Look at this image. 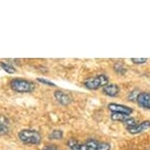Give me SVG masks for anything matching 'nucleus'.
<instances>
[{"instance_id":"nucleus-6","label":"nucleus","mask_w":150,"mask_h":150,"mask_svg":"<svg viewBox=\"0 0 150 150\" xmlns=\"http://www.w3.org/2000/svg\"><path fill=\"white\" fill-rule=\"evenodd\" d=\"M150 129V121H144V122H140L138 123L137 126L132 127V128L127 129L128 132L132 134H141V132H144L146 131H148Z\"/></svg>"},{"instance_id":"nucleus-7","label":"nucleus","mask_w":150,"mask_h":150,"mask_svg":"<svg viewBox=\"0 0 150 150\" xmlns=\"http://www.w3.org/2000/svg\"><path fill=\"white\" fill-rule=\"evenodd\" d=\"M137 102L142 108L150 109V93L140 92L137 97Z\"/></svg>"},{"instance_id":"nucleus-11","label":"nucleus","mask_w":150,"mask_h":150,"mask_svg":"<svg viewBox=\"0 0 150 150\" xmlns=\"http://www.w3.org/2000/svg\"><path fill=\"white\" fill-rule=\"evenodd\" d=\"M132 116L126 115V114H122V113H112L111 114V119L113 121L116 122H121V123H125L127 120H129Z\"/></svg>"},{"instance_id":"nucleus-14","label":"nucleus","mask_w":150,"mask_h":150,"mask_svg":"<svg viewBox=\"0 0 150 150\" xmlns=\"http://www.w3.org/2000/svg\"><path fill=\"white\" fill-rule=\"evenodd\" d=\"M137 124H138L137 120H135V119H134V118H132V117H131V118L129 119V120H127V121L124 123V125L126 126V128H127V129L132 128V127L137 126Z\"/></svg>"},{"instance_id":"nucleus-3","label":"nucleus","mask_w":150,"mask_h":150,"mask_svg":"<svg viewBox=\"0 0 150 150\" xmlns=\"http://www.w3.org/2000/svg\"><path fill=\"white\" fill-rule=\"evenodd\" d=\"M109 83V79L106 75H98L93 78H89L84 81V86L88 89L96 90L100 87H103Z\"/></svg>"},{"instance_id":"nucleus-16","label":"nucleus","mask_w":150,"mask_h":150,"mask_svg":"<svg viewBox=\"0 0 150 150\" xmlns=\"http://www.w3.org/2000/svg\"><path fill=\"white\" fill-rule=\"evenodd\" d=\"M38 81H39V83H41L47 84V86H56L55 83H51V81H49L47 80H44V79H38Z\"/></svg>"},{"instance_id":"nucleus-4","label":"nucleus","mask_w":150,"mask_h":150,"mask_svg":"<svg viewBox=\"0 0 150 150\" xmlns=\"http://www.w3.org/2000/svg\"><path fill=\"white\" fill-rule=\"evenodd\" d=\"M86 150H111V145L107 142L95 139H87L84 141Z\"/></svg>"},{"instance_id":"nucleus-15","label":"nucleus","mask_w":150,"mask_h":150,"mask_svg":"<svg viewBox=\"0 0 150 150\" xmlns=\"http://www.w3.org/2000/svg\"><path fill=\"white\" fill-rule=\"evenodd\" d=\"M114 70L117 72L118 74H120V75H124L125 73H126V68H125L122 64H116L114 66Z\"/></svg>"},{"instance_id":"nucleus-2","label":"nucleus","mask_w":150,"mask_h":150,"mask_svg":"<svg viewBox=\"0 0 150 150\" xmlns=\"http://www.w3.org/2000/svg\"><path fill=\"white\" fill-rule=\"evenodd\" d=\"M19 139L26 144H39L41 137L38 132L33 129H23L18 134Z\"/></svg>"},{"instance_id":"nucleus-18","label":"nucleus","mask_w":150,"mask_h":150,"mask_svg":"<svg viewBox=\"0 0 150 150\" xmlns=\"http://www.w3.org/2000/svg\"><path fill=\"white\" fill-rule=\"evenodd\" d=\"M43 150H58L55 146H46L44 147Z\"/></svg>"},{"instance_id":"nucleus-1","label":"nucleus","mask_w":150,"mask_h":150,"mask_svg":"<svg viewBox=\"0 0 150 150\" xmlns=\"http://www.w3.org/2000/svg\"><path fill=\"white\" fill-rule=\"evenodd\" d=\"M11 88L17 92L29 93L33 92L35 89V84L32 81L24 80V79H14L11 81Z\"/></svg>"},{"instance_id":"nucleus-8","label":"nucleus","mask_w":150,"mask_h":150,"mask_svg":"<svg viewBox=\"0 0 150 150\" xmlns=\"http://www.w3.org/2000/svg\"><path fill=\"white\" fill-rule=\"evenodd\" d=\"M102 91L104 94L111 96V97H115L120 92V88H119L118 84L116 83H108L102 88Z\"/></svg>"},{"instance_id":"nucleus-5","label":"nucleus","mask_w":150,"mask_h":150,"mask_svg":"<svg viewBox=\"0 0 150 150\" xmlns=\"http://www.w3.org/2000/svg\"><path fill=\"white\" fill-rule=\"evenodd\" d=\"M108 108L112 113H122V114H126L129 116L132 113V109L131 107L126 105H121V104H117V103H110L108 105Z\"/></svg>"},{"instance_id":"nucleus-10","label":"nucleus","mask_w":150,"mask_h":150,"mask_svg":"<svg viewBox=\"0 0 150 150\" xmlns=\"http://www.w3.org/2000/svg\"><path fill=\"white\" fill-rule=\"evenodd\" d=\"M10 129L9 121L5 117H0V135H4L8 134Z\"/></svg>"},{"instance_id":"nucleus-17","label":"nucleus","mask_w":150,"mask_h":150,"mask_svg":"<svg viewBox=\"0 0 150 150\" xmlns=\"http://www.w3.org/2000/svg\"><path fill=\"white\" fill-rule=\"evenodd\" d=\"M147 59L145 58H142V59H135V58H132V62L134 64H143V63H146Z\"/></svg>"},{"instance_id":"nucleus-9","label":"nucleus","mask_w":150,"mask_h":150,"mask_svg":"<svg viewBox=\"0 0 150 150\" xmlns=\"http://www.w3.org/2000/svg\"><path fill=\"white\" fill-rule=\"evenodd\" d=\"M54 96L58 100V102L63 104V105H67V104H69L71 102V100H72V97L70 96V94H68V93L64 91H60V90L55 91Z\"/></svg>"},{"instance_id":"nucleus-12","label":"nucleus","mask_w":150,"mask_h":150,"mask_svg":"<svg viewBox=\"0 0 150 150\" xmlns=\"http://www.w3.org/2000/svg\"><path fill=\"white\" fill-rule=\"evenodd\" d=\"M0 67H1L5 72H7L9 74H14L16 72L13 66H11V65L8 63H5V62H1V63H0Z\"/></svg>"},{"instance_id":"nucleus-13","label":"nucleus","mask_w":150,"mask_h":150,"mask_svg":"<svg viewBox=\"0 0 150 150\" xmlns=\"http://www.w3.org/2000/svg\"><path fill=\"white\" fill-rule=\"evenodd\" d=\"M50 139H61L63 138V132L62 131H53L49 134Z\"/></svg>"}]
</instances>
